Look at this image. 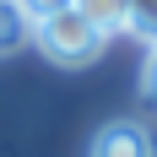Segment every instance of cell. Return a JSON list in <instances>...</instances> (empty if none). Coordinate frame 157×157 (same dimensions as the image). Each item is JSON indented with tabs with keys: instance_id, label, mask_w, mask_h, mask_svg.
Returning a JSON list of instances; mask_svg holds the SVG:
<instances>
[{
	"instance_id": "6da1fadb",
	"label": "cell",
	"mask_w": 157,
	"mask_h": 157,
	"mask_svg": "<svg viewBox=\"0 0 157 157\" xmlns=\"http://www.w3.org/2000/svg\"><path fill=\"white\" fill-rule=\"evenodd\" d=\"M38 49H44L54 65H87L98 60V49H103V33L87 22L81 11H60V16H49V22H38Z\"/></svg>"
},
{
	"instance_id": "7a4b0ae2",
	"label": "cell",
	"mask_w": 157,
	"mask_h": 157,
	"mask_svg": "<svg viewBox=\"0 0 157 157\" xmlns=\"http://www.w3.org/2000/svg\"><path fill=\"white\" fill-rule=\"evenodd\" d=\"M87 157H152V136L136 119H114V125L98 130V141H92Z\"/></svg>"
},
{
	"instance_id": "3957f363",
	"label": "cell",
	"mask_w": 157,
	"mask_h": 157,
	"mask_svg": "<svg viewBox=\"0 0 157 157\" xmlns=\"http://www.w3.org/2000/svg\"><path fill=\"white\" fill-rule=\"evenodd\" d=\"M71 11H81L103 38L109 33H125V16H130V0H71Z\"/></svg>"
},
{
	"instance_id": "277c9868",
	"label": "cell",
	"mask_w": 157,
	"mask_h": 157,
	"mask_svg": "<svg viewBox=\"0 0 157 157\" xmlns=\"http://www.w3.org/2000/svg\"><path fill=\"white\" fill-rule=\"evenodd\" d=\"M33 16L16 6V0H0V54H16L22 44H33Z\"/></svg>"
},
{
	"instance_id": "5b68a950",
	"label": "cell",
	"mask_w": 157,
	"mask_h": 157,
	"mask_svg": "<svg viewBox=\"0 0 157 157\" xmlns=\"http://www.w3.org/2000/svg\"><path fill=\"white\" fill-rule=\"evenodd\" d=\"M125 33H136V38H146V44L157 49V0H130Z\"/></svg>"
},
{
	"instance_id": "8992f818",
	"label": "cell",
	"mask_w": 157,
	"mask_h": 157,
	"mask_svg": "<svg viewBox=\"0 0 157 157\" xmlns=\"http://www.w3.org/2000/svg\"><path fill=\"white\" fill-rule=\"evenodd\" d=\"M16 6L33 16V27H38V22H49V16H60V11H71V0H16Z\"/></svg>"
},
{
	"instance_id": "52a82bcc",
	"label": "cell",
	"mask_w": 157,
	"mask_h": 157,
	"mask_svg": "<svg viewBox=\"0 0 157 157\" xmlns=\"http://www.w3.org/2000/svg\"><path fill=\"white\" fill-rule=\"evenodd\" d=\"M141 92H146V98L157 103V49L146 54V65H141Z\"/></svg>"
}]
</instances>
